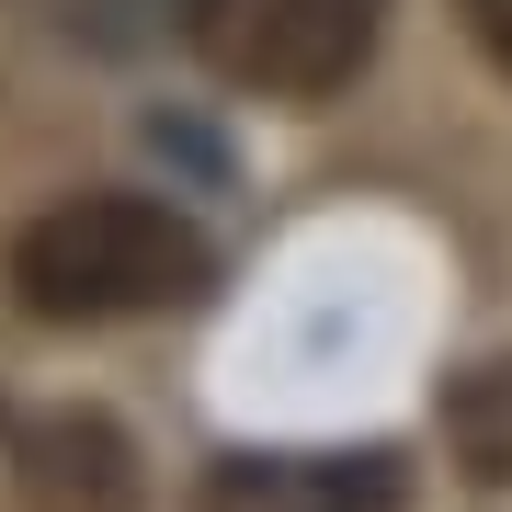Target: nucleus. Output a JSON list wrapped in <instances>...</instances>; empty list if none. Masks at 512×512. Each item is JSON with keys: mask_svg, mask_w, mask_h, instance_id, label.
I'll list each match as a JSON object with an SVG mask.
<instances>
[{"mask_svg": "<svg viewBox=\"0 0 512 512\" xmlns=\"http://www.w3.org/2000/svg\"><path fill=\"white\" fill-rule=\"evenodd\" d=\"M376 35H387V0H205L194 12V46L217 57V80L262 103L342 92L376 57Z\"/></svg>", "mask_w": 512, "mask_h": 512, "instance_id": "2", "label": "nucleus"}, {"mask_svg": "<svg viewBox=\"0 0 512 512\" xmlns=\"http://www.w3.org/2000/svg\"><path fill=\"white\" fill-rule=\"evenodd\" d=\"M399 456H217L194 512H399Z\"/></svg>", "mask_w": 512, "mask_h": 512, "instance_id": "4", "label": "nucleus"}, {"mask_svg": "<svg viewBox=\"0 0 512 512\" xmlns=\"http://www.w3.org/2000/svg\"><path fill=\"white\" fill-rule=\"evenodd\" d=\"M467 35H478V57L512 80V0H467Z\"/></svg>", "mask_w": 512, "mask_h": 512, "instance_id": "6", "label": "nucleus"}, {"mask_svg": "<svg viewBox=\"0 0 512 512\" xmlns=\"http://www.w3.org/2000/svg\"><path fill=\"white\" fill-rule=\"evenodd\" d=\"M205 285H217V251L160 194H69L12 239V296L35 319H148Z\"/></svg>", "mask_w": 512, "mask_h": 512, "instance_id": "1", "label": "nucleus"}, {"mask_svg": "<svg viewBox=\"0 0 512 512\" xmlns=\"http://www.w3.org/2000/svg\"><path fill=\"white\" fill-rule=\"evenodd\" d=\"M12 478H23V512H148L137 444L103 410H35L12 433Z\"/></svg>", "mask_w": 512, "mask_h": 512, "instance_id": "3", "label": "nucleus"}, {"mask_svg": "<svg viewBox=\"0 0 512 512\" xmlns=\"http://www.w3.org/2000/svg\"><path fill=\"white\" fill-rule=\"evenodd\" d=\"M444 444H456V467L478 490H512V353L501 365H467L444 387Z\"/></svg>", "mask_w": 512, "mask_h": 512, "instance_id": "5", "label": "nucleus"}]
</instances>
